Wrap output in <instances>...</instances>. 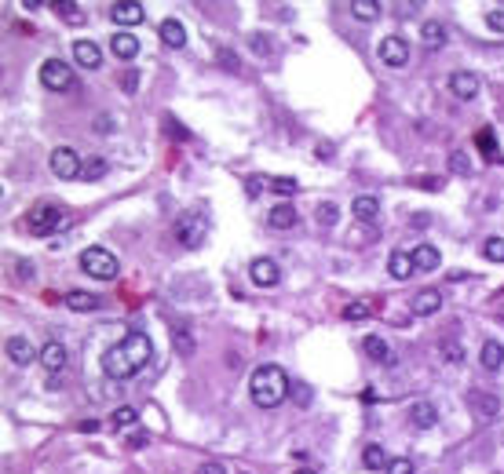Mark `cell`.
Wrapping results in <instances>:
<instances>
[{
	"label": "cell",
	"instance_id": "26",
	"mask_svg": "<svg viewBox=\"0 0 504 474\" xmlns=\"http://www.w3.org/2000/svg\"><path fill=\"white\" fill-rule=\"evenodd\" d=\"M420 44H424V48H443V44H446V26L435 22V19H428V22L420 26Z\"/></svg>",
	"mask_w": 504,
	"mask_h": 474
},
{
	"label": "cell",
	"instance_id": "5",
	"mask_svg": "<svg viewBox=\"0 0 504 474\" xmlns=\"http://www.w3.org/2000/svg\"><path fill=\"white\" fill-rule=\"evenodd\" d=\"M48 168H51V175H55V179L70 182V179H77V175L84 172V161L77 157V150H74V146H55V150H51V157H48Z\"/></svg>",
	"mask_w": 504,
	"mask_h": 474
},
{
	"label": "cell",
	"instance_id": "47",
	"mask_svg": "<svg viewBox=\"0 0 504 474\" xmlns=\"http://www.w3.org/2000/svg\"><path fill=\"white\" fill-rule=\"evenodd\" d=\"M121 84H124V91L132 95V91L139 88V70H124V81H121Z\"/></svg>",
	"mask_w": 504,
	"mask_h": 474
},
{
	"label": "cell",
	"instance_id": "27",
	"mask_svg": "<svg viewBox=\"0 0 504 474\" xmlns=\"http://www.w3.org/2000/svg\"><path fill=\"white\" fill-rule=\"evenodd\" d=\"M66 306L77 310V314H91V310H99V296L81 292V289H70V292H66Z\"/></svg>",
	"mask_w": 504,
	"mask_h": 474
},
{
	"label": "cell",
	"instance_id": "33",
	"mask_svg": "<svg viewBox=\"0 0 504 474\" xmlns=\"http://www.w3.org/2000/svg\"><path fill=\"white\" fill-rule=\"evenodd\" d=\"M483 256H486L490 263H504V237H486Z\"/></svg>",
	"mask_w": 504,
	"mask_h": 474
},
{
	"label": "cell",
	"instance_id": "52",
	"mask_svg": "<svg viewBox=\"0 0 504 474\" xmlns=\"http://www.w3.org/2000/svg\"><path fill=\"white\" fill-rule=\"evenodd\" d=\"M296 394H300V405H311V387H303V383H300V387H296Z\"/></svg>",
	"mask_w": 504,
	"mask_h": 474
},
{
	"label": "cell",
	"instance_id": "18",
	"mask_svg": "<svg viewBox=\"0 0 504 474\" xmlns=\"http://www.w3.org/2000/svg\"><path fill=\"white\" fill-rule=\"evenodd\" d=\"M366 354L373 358V361H380V365H395V351H391V343L384 339V336H366Z\"/></svg>",
	"mask_w": 504,
	"mask_h": 474
},
{
	"label": "cell",
	"instance_id": "11",
	"mask_svg": "<svg viewBox=\"0 0 504 474\" xmlns=\"http://www.w3.org/2000/svg\"><path fill=\"white\" fill-rule=\"evenodd\" d=\"M37 358H41V365H44L51 376H59L62 369H66V358H70V354H66V346H62L59 339H48V343L41 346V354H37Z\"/></svg>",
	"mask_w": 504,
	"mask_h": 474
},
{
	"label": "cell",
	"instance_id": "10",
	"mask_svg": "<svg viewBox=\"0 0 504 474\" xmlns=\"http://www.w3.org/2000/svg\"><path fill=\"white\" fill-rule=\"evenodd\" d=\"M450 91L457 95V99H475V95L483 91V81H479V73L457 70V73H450Z\"/></svg>",
	"mask_w": 504,
	"mask_h": 474
},
{
	"label": "cell",
	"instance_id": "23",
	"mask_svg": "<svg viewBox=\"0 0 504 474\" xmlns=\"http://www.w3.org/2000/svg\"><path fill=\"white\" fill-rule=\"evenodd\" d=\"M157 34H161V41H165L168 48H183V44H186V26H183L179 19H165L161 26H157Z\"/></svg>",
	"mask_w": 504,
	"mask_h": 474
},
{
	"label": "cell",
	"instance_id": "17",
	"mask_svg": "<svg viewBox=\"0 0 504 474\" xmlns=\"http://www.w3.org/2000/svg\"><path fill=\"white\" fill-rule=\"evenodd\" d=\"M351 215L358 219V223H376V219H380V201L369 197V194H362V197L351 201Z\"/></svg>",
	"mask_w": 504,
	"mask_h": 474
},
{
	"label": "cell",
	"instance_id": "31",
	"mask_svg": "<svg viewBox=\"0 0 504 474\" xmlns=\"http://www.w3.org/2000/svg\"><path fill=\"white\" fill-rule=\"evenodd\" d=\"M106 168H110V165H106V157H88L81 175H84L88 182H96V179H103V175H106Z\"/></svg>",
	"mask_w": 504,
	"mask_h": 474
},
{
	"label": "cell",
	"instance_id": "15",
	"mask_svg": "<svg viewBox=\"0 0 504 474\" xmlns=\"http://www.w3.org/2000/svg\"><path fill=\"white\" fill-rule=\"evenodd\" d=\"M143 4H139V0H124V4H114L110 8V19L117 22V26H139L143 22Z\"/></svg>",
	"mask_w": 504,
	"mask_h": 474
},
{
	"label": "cell",
	"instance_id": "32",
	"mask_svg": "<svg viewBox=\"0 0 504 474\" xmlns=\"http://www.w3.org/2000/svg\"><path fill=\"white\" fill-rule=\"evenodd\" d=\"M110 423H114L117 431H124V427H132V423H136V408H132V405H121V408H114V416H110Z\"/></svg>",
	"mask_w": 504,
	"mask_h": 474
},
{
	"label": "cell",
	"instance_id": "43",
	"mask_svg": "<svg viewBox=\"0 0 504 474\" xmlns=\"http://www.w3.org/2000/svg\"><path fill=\"white\" fill-rule=\"evenodd\" d=\"M388 474H413V463L402 460V456H395V460L388 463Z\"/></svg>",
	"mask_w": 504,
	"mask_h": 474
},
{
	"label": "cell",
	"instance_id": "30",
	"mask_svg": "<svg viewBox=\"0 0 504 474\" xmlns=\"http://www.w3.org/2000/svg\"><path fill=\"white\" fill-rule=\"evenodd\" d=\"M51 8L59 11V19H62V22H70V26H81V22H84L81 8H77V4H70V0H59V4H51Z\"/></svg>",
	"mask_w": 504,
	"mask_h": 474
},
{
	"label": "cell",
	"instance_id": "49",
	"mask_svg": "<svg viewBox=\"0 0 504 474\" xmlns=\"http://www.w3.org/2000/svg\"><path fill=\"white\" fill-rule=\"evenodd\" d=\"M443 358H446V361H453V365H460V361H464V351L450 343V346H443Z\"/></svg>",
	"mask_w": 504,
	"mask_h": 474
},
{
	"label": "cell",
	"instance_id": "38",
	"mask_svg": "<svg viewBox=\"0 0 504 474\" xmlns=\"http://www.w3.org/2000/svg\"><path fill=\"white\" fill-rule=\"evenodd\" d=\"M216 58H219V66H227L231 73H238V70H241L238 55H234V51H227V48H219V51H216Z\"/></svg>",
	"mask_w": 504,
	"mask_h": 474
},
{
	"label": "cell",
	"instance_id": "22",
	"mask_svg": "<svg viewBox=\"0 0 504 474\" xmlns=\"http://www.w3.org/2000/svg\"><path fill=\"white\" fill-rule=\"evenodd\" d=\"M8 358H11V365H34V343L26 336H11L8 339Z\"/></svg>",
	"mask_w": 504,
	"mask_h": 474
},
{
	"label": "cell",
	"instance_id": "21",
	"mask_svg": "<svg viewBox=\"0 0 504 474\" xmlns=\"http://www.w3.org/2000/svg\"><path fill=\"white\" fill-rule=\"evenodd\" d=\"M110 51H114L121 62H128V58L139 55V41H136L132 34H121V29H117V34L110 37Z\"/></svg>",
	"mask_w": 504,
	"mask_h": 474
},
{
	"label": "cell",
	"instance_id": "45",
	"mask_svg": "<svg viewBox=\"0 0 504 474\" xmlns=\"http://www.w3.org/2000/svg\"><path fill=\"white\" fill-rule=\"evenodd\" d=\"M198 474H227V467L219 460H205V463H198Z\"/></svg>",
	"mask_w": 504,
	"mask_h": 474
},
{
	"label": "cell",
	"instance_id": "44",
	"mask_svg": "<svg viewBox=\"0 0 504 474\" xmlns=\"http://www.w3.org/2000/svg\"><path fill=\"white\" fill-rule=\"evenodd\" d=\"M176 351L179 354H194V339L186 336V332H176Z\"/></svg>",
	"mask_w": 504,
	"mask_h": 474
},
{
	"label": "cell",
	"instance_id": "28",
	"mask_svg": "<svg viewBox=\"0 0 504 474\" xmlns=\"http://www.w3.org/2000/svg\"><path fill=\"white\" fill-rule=\"evenodd\" d=\"M362 463H366L369 470H388L391 456L384 453V445H366V449H362Z\"/></svg>",
	"mask_w": 504,
	"mask_h": 474
},
{
	"label": "cell",
	"instance_id": "48",
	"mask_svg": "<svg viewBox=\"0 0 504 474\" xmlns=\"http://www.w3.org/2000/svg\"><path fill=\"white\" fill-rule=\"evenodd\" d=\"M165 124H168V135H172V139H191V132H186L183 124H176L172 117H165Z\"/></svg>",
	"mask_w": 504,
	"mask_h": 474
},
{
	"label": "cell",
	"instance_id": "35",
	"mask_svg": "<svg viewBox=\"0 0 504 474\" xmlns=\"http://www.w3.org/2000/svg\"><path fill=\"white\" fill-rule=\"evenodd\" d=\"M479 150L490 157V161H504V157L497 153V146H493V132H490V128H483V132H479Z\"/></svg>",
	"mask_w": 504,
	"mask_h": 474
},
{
	"label": "cell",
	"instance_id": "19",
	"mask_svg": "<svg viewBox=\"0 0 504 474\" xmlns=\"http://www.w3.org/2000/svg\"><path fill=\"white\" fill-rule=\"evenodd\" d=\"M413 252H391L388 256V274L395 277V281H405V277H413Z\"/></svg>",
	"mask_w": 504,
	"mask_h": 474
},
{
	"label": "cell",
	"instance_id": "36",
	"mask_svg": "<svg viewBox=\"0 0 504 474\" xmlns=\"http://www.w3.org/2000/svg\"><path fill=\"white\" fill-rule=\"evenodd\" d=\"M369 318V303H348L343 306V321H366Z\"/></svg>",
	"mask_w": 504,
	"mask_h": 474
},
{
	"label": "cell",
	"instance_id": "24",
	"mask_svg": "<svg viewBox=\"0 0 504 474\" xmlns=\"http://www.w3.org/2000/svg\"><path fill=\"white\" fill-rule=\"evenodd\" d=\"M438 263H443V252H438L435 244L424 241V244L413 248V267H417V270H435Z\"/></svg>",
	"mask_w": 504,
	"mask_h": 474
},
{
	"label": "cell",
	"instance_id": "25",
	"mask_svg": "<svg viewBox=\"0 0 504 474\" xmlns=\"http://www.w3.org/2000/svg\"><path fill=\"white\" fill-rule=\"evenodd\" d=\"M479 361H483V369L500 372V369H504V346H500L497 339H486L483 351H479Z\"/></svg>",
	"mask_w": 504,
	"mask_h": 474
},
{
	"label": "cell",
	"instance_id": "1",
	"mask_svg": "<svg viewBox=\"0 0 504 474\" xmlns=\"http://www.w3.org/2000/svg\"><path fill=\"white\" fill-rule=\"evenodd\" d=\"M153 358V343L150 336L143 332H132V336H124L121 343H114L110 351L103 354V372L110 379H136Z\"/></svg>",
	"mask_w": 504,
	"mask_h": 474
},
{
	"label": "cell",
	"instance_id": "53",
	"mask_svg": "<svg viewBox=\"0 0 504 474\" xmlns=\"http://www.w3.org/2000/svg\"><path fill=\"white\" fill-rule=\"evenodd\" d=\"M110 128H114V120H110V117H99V132L110 135Z\"/></svg>",
	"mask_w": 504,
	"mask_h": 474
},
{
	"label": "cell",
	"instance_id": "9",
	"mask_svg": "<svg viewBox=\"0 0 504 474\" xmlns=\"http://www.w3.org/2000/svg\"><path fill=\"white\" fill-rule=\"evenodd\" d=\"M376 55H380L384 66H405L409 58V44L402 37H384L380 44H376Z\"/></svg>",
	"mask_w": 504,
	"mask_h": 474
},
{
	"label": "cell",
	"instance_id": "46",
	"mask_svg": "<svg viewBox=\"0 0 504 474\" xmlns=\"http://www.w3.org/2000/svg\"><path fill=\"white\" fill-rule=\"evenodd\" d=\"M15 274H19L22 281H29V277H34V274H37V267H34V263H29V259H19V263H15Z\"/></svg>",
	"mask_w": 504,
	"mask_h": 474
},
{
	"label": "cell",
	"instance_id": "13",
	"mask_svg": "<svg viewBox=\"0 0 504 474\" xmlns=\"http://www.w3.org/2000/svg\"><path fill=\"white\" fill-rule=\"evenodd\" d=\"M74 58L84 70H99L103 66V48L96 41H74Z\"/></svg>",
	"mask_w": 504,
	"mask_h": 474
},
{
	"label": "cell",
	"instance_id": "41",
	"mask_svg": "<svg viewBox=\"0 0 504 474\" xmlns=\"http://www.w3.org/2000/svg\"><path fill=\"white\" fill-rule=\"evenodd\" d=\"M486 26L493 29V34H504V8H493V11H486Z\"/></svg>",
	"mask_w": 504,
	"mask_h": 474
},
{
	"label": "cell",
	"instance_id": "4",
	"mask_svg": "<svg viewBox=\"0 0 504 474\" xmlns=\"http://www.w3.org/2000/svg\"><path fill=\"white\" fill-rule=\"evenodd\" d=\"M81 270H84L88 277L114 281V277H117V270H121V263H117L114 252H106V248H99V244H91V248H84V252H81Z\"/></svg>",
	"mask_w": 504,
	"mask_h": 474
},
{
	"label": "cell",
	"instance_id": "29",
	"mask_svg": "<svg viewBox=\"0 0 504 474\" xmlns=\"http://www.w3.org/2000/svg\"><path fill=\"white\" fill-rule=\"evenodd\" d=\"M351 15H355L358 22H373L376 15H380V4H376V0H355V4H351Z\"/></svg>",
	"mask_w": 504,
	"mask_h": 474
},
{
	"label": "cell",
	"instance_id": "39",
	"mask_svg": "<svg viewBox=\"0 0 504 474\" xmlns=\"http://www.w3.org/2000/svg\"><path fill=\"white\" fill-rule=\"evenodd\" d=\"M336 215H340V212H336V205H333V201L318 205V223H322V227H333V223H336Z\"/></svg>",
	"mask_w": 504,
	"mask_h": 474
},
{
	"label": "cell",
	"instance_id": "3",
	"mask_svg": "<svg viewBox=\"0 0 504 474\" xmlns=\"http://www.w3.org/2000/svg\"><path fill=\"white\" fill-rule=\"evenodd\" d=\"M205 237H208V212L201 205L191 208V212H183L179 223H176V241L183 248H201Z\"/></svg>",
	"mask_w": 504,
	"mask_h": 474
},
{
	"label": "cell",
	"instance_id": "34",
	"mask_svg": "<svg viewBox=\"0 0 504 474\" xmlns=\"http://www.w3.org/2000/svg\"><path fill=\"white\" fill-rule=\"evenodd\" d=\"M271 190H274V194H281V197H293L296 194V179H289V175H278V179H271Z\"/></svg>",
	"mask_w": 504,
	"mask_h": 474
},
{
	"label": "cell",
	"instance_id": "8",
	"mask_svg": "<svg viewBox=\"0 0 504 474\" xmlns=\"http://www.w3.org/2000/svg\"><path fill=\"white\" fill-rule=\"evenodd\" d=\"M248 277H252V284H260V289H274V284L281 281V267H278L274 259L260 256V259H252Z\"/></svg>",
	"mask_w": 504,
	"mask_h": 474
},
{
	"label": "cell",
	"instance_id": "50",
	"mask_svg": "<svg viewBox=\"0 0 504 474\" xmlns=\"http://www.w3.org/2000/svg\"><path fill=\"white\" fill-rule=\"evenodd\" d=\"M128 445H132V449H143V445H150V434H132V438H128Z\"/></svg>",
	"mask_w": 504,
	"mask_h": 474
},
{
	"label": "cell",
	"instance_id": "6",
	"mask_svg": "<svg viewBox=\"0 0 504 474\" xmlns=\"http://www.w3.org/2000/svg\"><path fill=\"white\" fill-rule=\"evenodd\" d=\"M29 234L34 237H48V234H55L59 227H62V208L59 205H37V208H29Z\"/></svg>",
	"mask_w": 504,
	"mask_h": 474
},
{
	"label": "cell",
	"instance_id": "40",
	"mask_svg": "<svg viewBox=\"0 0 504 474\" xmlns=\"http://www.w3.org/2000/svg\"><path fill=\"white\" fill-rule=\"evenodd\" d=\"M263 186H267L263 175H248V179H245V194H248V197H260V194H263Z\"/></svg>",
	"mask_w": 504,
	"mask_h": 474
},
{
	"label": "cell",
	"instance_id": "2",
	"mask_svg": "<svg viewBox=\"0 0 504 474\" xmlns=\"http://www.w3.org/2000/svg\"><path fill=\"white\" fill-rule=\"evenodd\" d=\"M248 394L260 408H278L281 401L289 398V376L281 372L278 365H260L256 372L248 376Z\"/></svg>",
	"mask_w": 504,
	"mask_h": 474
},
{
	"label": "cell",
	"instance_id": "55",
	"mask_svg": "<svg viewBox=\"0 0 504 474\" xmlns=\"http://www.w3.org/2000/svg\"><path fill=\"white\" fill-rule=\"evenodd\" d=\"M497 318H500V321H504V310H500V314H497Z\"/></svg>",
	"mask_w": 504,
	"mask_h": 474
},
{
	"label": "cell",
	"instance_id": "12",
	"mask_svg": "<svg viewBox=\"0 0 504 474\" xmlns=\"http://www.w3.org/2000/svg\"><path fill=\"white\" fill-rule=\"evenodd\" d=\"M468 405L475 408L483 420L500 416V394H493V391H471V394H468Z\"/></svg>",
	"mask_w": 504,
	"mask_h": 474
},
{
	"label": "cell",
	"instance_id": "14",
	"mask_svg": "<svg viewBox=\"0 0 504 474\" xmlns=\"http://www.w3.org/2000/svg\"><path fill=\"white\" fill-rule=\"evenodd\" d=\"M409 423H413L417 431H431L438 423V408L431 401H413L409 405Z\"/></svg>",
	"mask_w": 504,
	"mask_h": 474
},
{
	"label": "cell",
	"instance_id": "20",
	"mask_svg": "<svg viewBox=\"0 0 504 474\" xmlns=\"http://www.w3.org/2000/svg\"><path fill=\"white\" fill-rule=\"evenodd\" d=\"M267 227L271 230H293L296 227V208L293 205H274L267 212Z\"/></svg>",
	"mask_w": 504,
	"mask_h": 474
},
{
	"label": "cell",
	"instance_id": "37",
	"mask_svg": "<svg viewBox=\"0 0 504 474\" xmlns=\"http://www.w3.org/2000/svg\"><path fill=\"white\" fill-rule=\"evenodd\" d=\"M450 168H453L457 175H471V161H468L464 150H453V153H450Z\"/></svg>",
	"mask_w": 504,
	"mask_h": 474
},
{
	"label": "cell",
	"instance_id": "51",
	"mask_svg": "<svg viewBox=\"0 0 504 474\" xmlns=\"http://www.w3.org/2000/svg\"><path fill=\"white\" fill-rule=\"evenodd\" d=\"M333 150H336L333 143H318V150H314V153H318V157H333Z\"/></svg>",
	"mask_w": 504,
	"mask_h": 474
},
{
	"label": "cell",
	"instance_id": "54",
	"mask_svg": "<svg viewBox=\"0 0 504 474\" xmlns=\"http://www.w3.org/2000/svg\"><path fill=\"white\" fill-rule=\"evenodd\" d=\"M296 474H314V470H296Z\"/></svg>",
	"mask_w": 504,
	"mask_h": 474
},
{
	"label": "cell",
	"instance_id": "42",
	"mask_svg": "<svg viewBox=\"0 0 504 474\" xmlns=\"http://www.w3.org/2000/svg\"><path fill=\"white\" fill-rule=\"evenodd\" d=\"M248 44H252V51H256V55H271V41H267L263 34H252Z\"/></svg>",
	"mask_w": 504,
	"mask_h": 474
},
{
	"label": "cell",
	"instance_id": "16",
	"mask_svg": "<svg viewBox=\"0 0 504 474\" xmlns=\"http://www.w3.org/2000/svg\"><path fill=\"white\" fill-rule=\"evenodd\" d=\"M438 306H443V292H438V289H420L413 296V314H417V318H431Z\"/></svg>",
	"mask_w": 504,
	"mask_h": 474
},
{
	"label": "cell",
	"instance_id": "7",
	"mask_svg": "<svg viewBox=\"0 0 504 474\" xmlns=\"http://www.w3.org/2000/svg\"><path fill=\"white\" fill-rule=\"evenodd\" d=\"M41 84L48 91H66V88H74V70L62 58H44L41 62Z\"/></svg>",
	"mask_w": 504,
	"mask_h": 474
}]
</instances>
